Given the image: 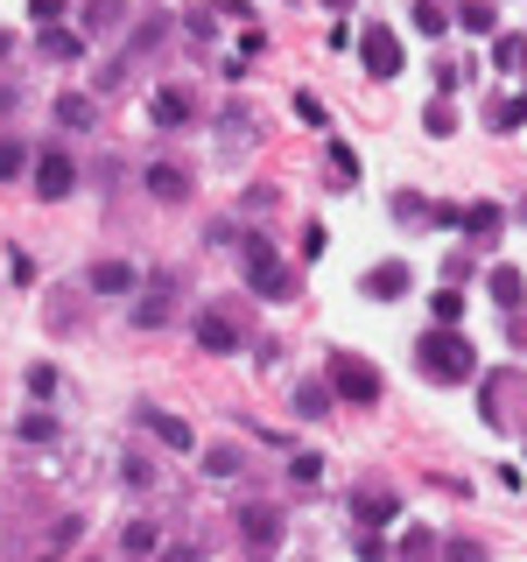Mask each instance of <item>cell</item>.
Masks as SVG:
<instances>
[{"label":"cell","instance_id":"obj_27","mask_svg":"<svg viewBox=\"0 0 527 562\" xmlns=\"http://www.w3.org/2000/svg\"><path fill=\"white\" fill-rule=\"evenodd\" d=\"M211 127H218V141H225V148H253V135H261L247 106H225V113H218V120H211Z\"/></svg>","mask_w":527,"mask_h":562},{"label":"cell","instance_id":"obj_1","mask_svg":"<svg viewBox=\"0 0 527 562\" xmlns=\"http://www.w3.org/2000/svg\"><path fill=\"white\" fill-rule=\"evenodd\" d=\"M415 366H422V380H436V387H457V380L478 373V345L457 331V323H429V337L415 345Z\"/></svg>","mask_w":527,"mask_h":562},{"label":"cell","instance_id":"obj_47","mask_svg":"<svg viewBox=\"0 0 527 562\" xmlns=\"http://www.w3.org/2000/svg\"><path fill=\"white\" fill-rule=\"evenodd\" d=\"M247 562H267V555H247Z\"/></svg>","mask_w":527,"mask_h":562},{"label":"cell","instance_id":"obj_6","mask_svg":"<svg viewBox=\"0 0 527 562\" xmlns=\"http://www.w3.org/2000/svg\"><path fill=\"white\" fill-rule=\"evenodd\" d=\"M85 183V169L71 162V148H57V141H42L36 148V169H28V190H36L42 204H64L71 190Z\"/></svg>","mask_w":527,"mask_h":562},{"label":"cell","instance_id":"obj_25","mask_svg":"<svg viewBox=\"0 0 527 562\" xmlns=\"http://www.w3.org/2000/svg\"><path fill=\"white\" fill-rule=\"evenodd\" d=\"M120 478H127V493H162V457H120Z\"/></svg>","mask_w":527,"mask_h":562},{"label":"cell","instance_id":"obj_37","mask_svg":"<svg viewBox=\"0 0 527 562\" xmlns=\"http://www.w3.org/2000/svg\"><path fill=\"white\" fill-rule=\"evenodd\" d=\"M457 317H464V295L457 289H436L429 295V323H457Z\"/></svg>","mask_w":527,"mask_h":562},{"label":"cell","instance_id":"obj_5","mask_svg":"<svg viewBox=\"0 0 527 562\" xmlns=\"http://www.w3.org/2000/svg\"><path fill=\"white\" fill-rule=\"evenodd\" d=\"M190 337H198V352H211V359H233L239 345H253L247 317H239L233 303H204L198 317H190Z\"/></svg>","mask_w":527,"mask_h":562},{"label":"cell","instance_id":"obj_48","mask_svg":"<svg viewBox=\"0 0 527 562\" xmlns=\"http://www.w3.org/2000/svg\"><path fill=\"white\" fill-rule=\"evenodd\" d=\"M134 562H148V555H134Z\"/></svg>","mask_w":527,"mask_h":562},{"label":"cell","instance_id":"obj_31","mask_svg":"<svg viewBox=\"0 0 527 562\" xmlns=\"http://www.w3.org/2000/svg\"><path fill=\"white\" fill-rule=\"evenodd\" d=\"M492 71H506V78L527 71V36H500V42H492Z\"/></svg>","mask_w":527,"mask_h":562},{"label":"cell","instance_id":"obj_8","mask_svg":"<svg viewBox=\"0 0 527 562\" xmlns=\"http://www.w3.org/2000/svg\"><path fill=\"white\" fill-rule=\"evenodd\" d=\"M176 309H184V281H176L170 268H162L155 281H141V289H134V331H162V323H176Z\"/></svg>","mask_w":527,"mask_h":562},{"label":"cell","instance_id":"obj_44","mask_svg":"<svg viewBox=\"0 0 527 562\" xmlns=\"http://www.w3.org/2000/svg\"><path fill=\"white\" fill-rule=\"evenodd\" d=\"M239 56H247V64H253V56H267V36H261V28H247V36H239Z\"/></svg>","mask_w":527,"mask_h":562},{"label":"cell","instance_id":"obj_33","mask_svg":"<svg viewBox=\"0 0 527 562\" xmlns=\"http://www.w3.org/2000/svg\"><path fill=\"white\" fill-rule=\"evenodd\" d=\"M330 401H338V394H330V380H303V387H296V416H324Z\"/></svg>","mask_w":527,"mask_h":562},{"label":"cell","instance_id":"obj_40","mask_svg":"<svg viewBox=\"0 0 527 562\" xmlns=\"http://www.w3.org/2000/svg\"><path fill=\"white\" fill-rule=\"evenodd\" d=\"M28 394H36V401H50V394H57V366H50V359L28 366Z\"/></svg>","mask_w":527,"mask_h":562},{"label":"cell","instance_id":"obj_17","mask_svg":"<svg viewBox=\"0 0 527 562\" xmlns=\"http://www.w3.org/2000/svg\"><path fill=\"white\" fill-rule=\"evenodd\" d=\"M85 42H92V36H85V28H64V22H57V28H36V56H42V64H78Z\"/></svg>","mask_w":527,"mask_h":562},{"label":"cell","instance_id":"obj_22","mask_svg":"<svg viewBox=\"0 0 527 562\" xmlns=\"http://www.w3.org/2000/svg\"><path fill=\"white\" fill-rule=\"evenodd\" d=\"M120 549L127 555H162V521L155 513H134V521L120 527Z\"/></svg>","mask_w":527,"mask_h":562},{"label":"cell","instance_id":"obj_4","mask_svg":"<svg viewBox=\"0 0 527 562\" xmlns=\"http://www.w3.org/2000/svg\"><path fill=\"white\" fill-rule=\"evenodd\" d=\"M486 429H506V436H527V373L520 366H500L486 380V401H478Z\"/></svg>","mask_w":527,"mask_h":562},{"label":"cell","instance_id":"obj_21","mask_svg":"<svg viewBox=\"0 0 527 562\" xmlns=\"http://www.w3.org/2000/svg\"><path fill=\"white\" fill-rule=\"evenodd\" d=\"M127 22H134L127 0H85V36H120Z\"/></svg>","mask_w":527,"mask_h":562},{"label":"cell","instance_id":"obj_28","mask_svg":"<svg viewBox=\"0 0 527 562\" xmlns=\"http://www.w3.org/2000/svg\"><path fill=\"white\" fill-rule=\"evenodd\" d=\"M14 436H22V443H42V450H50V443L64 436V429H57V416H42V408H28V416L14 422Z\"/></svg>","mask_w":527,"mask_h":562},{"label":"cell","instance_id":"obj_10","mask_svg":"<svg viewBox=\"0 0 527 562\" xmlns=\"http://www.w3.org/2000/svg\"><path fill=\"white\" fill-rule=\"evenodd\" d=\"M141 281H148V274H141V268H134V260H127V254H99V260H92V268H85V289H92V295H99V303H127V295H134V289H141Z\"/></svg>","mask_w":527,"mask_h":562},{"label":"cell","instance_id":"obj_2","mask_svg":"<svg viewBox=\"0 0 527 562\" xmlns=\"http://www.w3.org/2000/svg\"><path fill=\"white\" fill-rule=\"evenodd\" d=\"M239 268H247V289L261 295V303H289V295H303V289H296V274H289V260L275 254L267 232H247V240H239Z\"/></svg>","mask_w":527,"mask_h":562},{"label":"cell","instance_id":"obj_43","mask_svg":"<svg viewBox=\"0 0 527 562\" xmlns=\"http://www.w3.org/2000/svg\"><path fill=\"white\" fill-rule=\"evenodd\" d=\"M190 36H198V42H211V36H218V14H211V8H198V14H190Z\"/></svg>","mask_w":527,"mask_h":562},{"label":"cell","instance_id":"obj_30","mask_svg":"<svg viewBox=\"0 0 527 562\" xmlns=\"http://www.w3.org/2000/svg\"><path fill=\"white\" fill-rule=\"evenodd\" d=\"M289 485H296V493L324 485V457H316V450H296V457H289Z\"/></svg>","mask_w":527,"mask_h":562},{"label":"cell","instance_id":"obj_24","mask_svg":"<svg viewBox=\"0 0 527 562\" xmlns=\"http://www.w3.org/2000/svg\"><path fill=\"white\" fill-rule=\"evenodd\" d=\"M464 232H472V246H492L506 232V212L500 204H464Z\"/></svg>","mask_w":527,"mask_h":562},{"label":"cell","instance_id":"obj_19","mask_svg":"<svg viewBox=\"0 0 527 562\" xmlns=\"http://www.w3.org/2000/svg\"><path fill=\"white\" fill-rule=\"evenodd\" d=\"M198 471L218 478V485H233V478H247V450H239V443H211V450L198 457Z\"/></svg>","mask_w":527,"mask_h":562},{"label":"cell","instance_id":"obj_45","mask_svg":"<svg viewBox=\"0 0 527 562\" xmlns=\"http://www.w3.org/2000/svg\"><path fill=\"white\" fill-rule=\"evenodd\" d=\"M170 562H204V555L198 549H170Z\"/></svg>","mask_w":527,"mask_h":562},{"label":"cell","instance_id":"obj_38","mask_svg":"<svg viewBox=\"0 0 527 562\" xmlns=\"http://www.w3.org/2000/svg\"><path fill=\"white\" fill-rule=\"evenodd\" d=\"M422 127H429V135L443 141L450 127H457V113H450V99H429V106H422Z\"/></svg>","mask_w":527,"mask_h":562},{"label":"cell","instance_id":"obj_16","mask_svg":"<svg viewBox=\"0 0 527 562\" xmlns=\"http://www.w3.org/2000/svg\"><path fill=\"white\" fill-rule=\"evenodd\" d=\"M50 120L64 127V135H92V127H99V92H57Z\"/></svg>","mask_w":527,"mask_h":562},{"label":"cell","instance_id":"obj_39","mask_svg":"<svg viewBox=\"0 0 527 562\" xmlns=\"http://www.w3.org/2000/svg\"><path fill=\"white\" fill-rule=\"evenodd\" d=\"M64 14H71V0H28V22L36 28H57Z\"/></svg>","mask_w":527,"mask_h":562},{"label":"cell","instance_id":"obj_9","mask_svg":"<svg viewBox=\"0 0 527 562\" xmlns=\"http://www.w3.org/2000/svg\"><path fill=\"white\" fill-rule=\"evenodd\" d=\"M233 527H239V541H247L253 555H275L281 535H289V513H281L275 499H247V507L233 513Z\"/></svg>","mask_w":527,"mask_h":562},{"label":"cell","instance_id":"obj_34","mask_svg":"<svg viewBox=\"0 0 527 562\" xmlns=\"http://www.w3.org/2000/svg\"><path fill=\"white\" fill-rule=\"evenodd\" d=\"M394 218H401V226H429L436 232V204H422L415 190H401V197H394Z\"/></svg>","mask_w":527,"mask_h":562},{"label":"cell","instance_id":"obj_13","mask_svg":"<svg viewBox=\"0 0 527 562\" xmlns=\"http://www.w3.org/2000/svg\"><path fill=\"white\" fill-rule=\"evenodd\" d=\"M359 56H366L373 78H401V36H394V28L366 22V28H359Z\"/></svg>","mask_w":527,"mask_h":562},{"label":"cell","instance_id":"obj_36","mask_svg":"<svg viewBox=\"0 0 527 562\" xmlns=\"http://www.w3.org/2000/svg\"><path fill=\"white\" fill-rule=\"evenodd\" d=\"M289 106H296V120H303V127H316V135L330 127V113H324V99H316V92H296Z\"/></svg>","mask_w":527,"mask_h":562},{"label":"cell","instance_id":"obj_42","mask_svg":"<svg viewBox=\"0 0 527 562\" xmlns=\"http://www.w3.org/2000/svg\"><path fill=\"white\" fill-rule=\"evenodd\" d=\"M211 14H233V22H253V0H204Z\"/></svg>","mask_w":527,"mask_h":562},{"label":"cell","instance_id":"obj_12","mask_svg":"<svg viewBox=\"0 0 527 562\" xmlns=\"http://www.w3.org/2000/svg\"><path fill=\"white\" fill-rule=\"evenodd\" d=\"M85 295H92L85 281H57V289L42 295V323H50L57 337H71V331L85 323Z\"/></svg>","mask_w":527,"mask_h":562},{"label":"cell","instance_id":"obj_41","mask_svg":"<svg viewBox=\"0 0 527 562\" xmlns=\"http://www.w3.org/2000/svg\"><path fill=\"white\" fill-rule=\"evenodd\" d=\"M330 169H338V183H359V155L344 141H330Z\"/></svg>","mask_w":527,"mask_h":562},{"label":"cell","instance_id":"obj_14","mask_svg":"<svg viewBox=\"0 0 527 562\" xmlns=\"http://www.w3.org/2000/svg\"><path fill=\"white\" fill-rule=\"evenodd\" d=\"M141 190H148L155 204H190V190H198V183H190V169H184V162H170V155H162V162H148V169H141Z\"/></svg>","mask_w":527,"mask_h":562},{"label":"cell","instance_id":"obj_29","mask_svg":"<svg viewBox=\"0 0 527 562\" xmlns=\"http://www.w3.org/2000/svg\"><path fill=\"white\" fill-rule=\"evenodd\" d=\"M486 127L492 135H514V127H527V92H514V99H500V106L486 113Z\"/></svg>","mask_w":527,"mask_h":562},{"label":"cell","instance_id":"obj_11","mask_svg":"<svg viewBox=\"0 0 527 562\" xmlns=\"http://www.w3.org/2000/svg\"><path fill=\"white\" fill-rule=\"evenodd\" d=\"M134 422H141L148 436L162 443V450H176V457H190V450H198V429H190L184 416H170V408H155V401H141V408H134Z\"/></svg>","mask_w":527,"mask_h":562},{"label":"cell","instance_id":"obj_15","mask_svg":"<svg viewBox=\"0 0 527 562\" xmlns=\"http://www.w3.org/2000/svg\"><path fill=\"white\" fill-rule=\"evenodd\" d=\"M352 521L359 527H387V521H401V493H394V485H359V493H352Z\"/></svg>","mask_w":527,"mask_h":562},{"label":"cell","instance_id":"obj_7","mask_svg":"<svg viewBox=\"0 0 527 562\" xmlns=\"http://www.w3.org/2000/svg\"><path fill=\"white\" fill-rule=\"evenodd\" d=\"M198 120H204L198 85H155V92H148V127H155V135H184V127H198Z\"/></svg>","mask_w":527,"mask_h":562},{"label":"cell","instance_id":"obj_23","mask_svg":"<svg viewBox=\"0 0 527 562\" xmlns=\"http://www.w3.org/2000/svg\"><path fill=\"white\" fill-rule=\"evenodd\" d=\"M36 169V148H28L14 127H0V183H14V176H28Z\"/></svg>","mask_w":527,"mask_h":562},{"label":"cell","instance_id":"obj_35","mask_svg":"<svg viewBox=\"0 0 527 562\" xmlns=\"http://www.w3.org/2000/svg\"><path fill=\"white\" fill-rule=\"evenodd\" d=\"M457 22L472 28V36H492V0H457Z\"/></svg>","mask_w":527,"mask_h":562},{"label":"cell","instance_id":"obj_20","mask_svg":"<svg viewBox=\"0 0 527 562\" xmlns=\"http://www.w3.org/2000/svg\"><path fill=\"white\" fill-rule=\"evenodd\" d=\"M162 36H170V14H162V8H155V14H134V36H127V50H120V56H127V64H141Z\"/></svg>","mask_w":527,"mask_h":562},{"label":"cell","instance_id":"obj_3","mask_svg":"<svg viewBox=\"0 0 527 562\" xmlns=\"http://www.w3.org/2000/svg\"><path fill=\"white\" fill-rule=\"evenodd\" d=\"M324 380L338 401H359V408H380L387 401V380L373 359H359V352H324Z\"/></svg>","mask_w":527,"mask_h":562},{"label":"cell","instance_id":"obj_46","mask_svg":"<svg viewBox=\"0 0 527 562\" xmlns=\"http://www.w3.org/2000/svg\"><path fill=\"white\" fill-rule=\"evenodd\" d=\"M344 8H352V0H324V14H344Z\"/></svg>","mask_w":527,"mask_h":562},{"label":"cell","instance_id":"obj_18","mask_svg":"<svg viewBox=\"0 0 527 562\" xmlns=\"http://www.w3.org/2000/svg\"><path fill=\"white\" fill-rule=\"evenodd\" d=\"M359 289H366L373 303H401V295H409V260H380V268H366Z\"/></svg>","mask_w":527,"mask_h":562},{"label":"cell","instance_id":"obj_26","mask_svg":"<svg viewBox=\"0 0 527 562\" xmlns=\"http://www.w3.org/2000/svg\"><path fill=\"white\" fill-rule=\"evenodd\" d=\"M486 289H492V303H500V309H514V317H520V303H527V274L520 268H492Z\"/></svg>","mask_w":527,"mask_h":562},{"label":"cell","instance_id":"obj_32","mask_svg":"<svg viewBox=\"0 0 527 562\" xmlns=\"http://www.w3.org/2000/svg\"><path fill=\"white\" fill-rule=\"evenodd\" d=\"M450 22H457V14H450V0H415V28H422V36H443Z\"/></svg>","mask_w":527,"mask_h":562}]
</instances>
